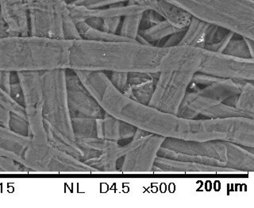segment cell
Instances as JSON below:
<instances>
[{
  "instance_id": "40",
  "label": "cell",
  "mask_w": 254,
  "mask_h": 208,
  "mask_svg": "<svg viewBox=\"0 0 254 208\" xmlns=\"http://www.w3.org/2000/svg\"><path fill=\"white\" fill-rule=\"evenodd\" d=\"M10 118V112H8L6 109H4L2 106L0 105V126L8 128Z\"/></svg>"
},
{
  "instance_id": "19",
  "label": "cell",
  "mask_w": 254,
  "mask_h": 208,
  "mask_svg": "<svg viewBox=\"0 0 254 208\" xmlns=\"http://www.w3.org/2000/svg\"><path fill=\"white\" fill-rule=\"evenodd\" d=\"M96 127L97 138L118 142L122 139H132L137 130L133 125L119 121L107 113L96 119Z\"/></svg>"
},
{
  "instance_id": "38",
  "label": "cell",
  "mask_w": 254,
  "mask_h": 208,
  "mask_svg": "<svg viewBox=\"0 0 254 208\" xmlns=\"http://www.w3.org/2000/svg\"><path fill=\"white\" fill-rule=\"evenodd\" d=\"M11 84V72L0 71V88L10 93Z\"/></svg>"
},
{
  "instance_id": "7",
  "label": "cell",
  "mask_w": 254,
  "mask_h": 208,
  "mask_svg": "<svg viewBox=\"0 0 254 208\" xmlns=\"http://www.w3.org/2000/svg\"><path fill=\"white\" fill-rule=\"evenodd\" d=\"M23 93L24 107L32 139L48 140L43 117V93L41 72H17Z\"/></svg>"
},
{
  "instance_id": "33",
  "label": "cell",
  "mask_w": 254,
  "mask_h": 208,
  "mask_svg": "<svg viewBox=\"0 0 254 208\" xmlns=\"http://www.w3.org/2000/svg\"><path fill=\"white\" fill-rule=\"evenodd\" d=\"M63 33L64 39L65 40L82 39L76 27V24L70 15L69 11L64 18Z\"/></svg>"
},
{
  "instance_id": "23",
  "label": "cell",
  "mask_w": 254,
  "mask_h": 208,
  "mask_svg": "<svg viewBox=\"0 0 254 208\" xmlns=\"http://www.w3.org/2000/svg\"><path fill=\"white\" fill-rule=\"evenodd\" d=\"M233 101L224 102L243 112L249 118L254 119V82L246 81L242 85L240 93L230 97Z\"/></svg>"
},
{
  "instance_id": "36",
  "label": "cell",
  "mask_w": 254,
  "mask_h": 208,
  "mask_svg": "<svg viewBox=\"0 0 254 208\" xmlns=\"http://www.w3.org/2000/svg\"><path fill=\"white\" fill-rule=\"evenodd\" d=\"M123 18H109L102 19L101 30L110 34H118Z\"/></svg>"
},
{
  "instance_id": "32",
  "label": "cell",
  "mask_w": 254,
  "mask_h": 208,
  "mask_svg": "<svg viewBox=\"0 0 254 208\" xmlns=\"http://www.w3.org/2000/svg\"><path fill=\"white\" fill-rule=\"evenodd\" d=\"M0 170L6 172H20L30 171V169L10 157L0 154Z\"/></svg>"
},
{
  "instance_id": "2",
  "label": "cell",
  "mask_w": 254,
  "mask_h": 208,
  "mask_svg": "<svg viewBox=\"0 0 254 208\" xmlns=\"http://www.w3.org/2000/svg\"><path fill=\"white\" fill-rule=\"evenodd\" d=\"M202 48L143 44L133 42L71 40L69 63L72 71L126 73L179 72L196 73L203 57Z\"/></svg>"
},
{
  "instance_id": "8",
  "label": "cell",
  "mask_w": 254,
  "mask_h": 208,
  "mask_svg": "<svg viewBox=\"0 0 254 208\" xmlns=\"http://www.w3.org/2000/svg\"><path fill=\"white\" fill-rule=\"evenodd\" d=\"M192 72H161L148 105L165 113L177 115L192 80Z\"/></svg>"
},
{
  "instance_id": "26",
  "label": "cell",
  "mask_w": 254,
  "mask_h": 208,
  "mask_svg": "<svg viewBox=\"0 0 254 208\" xmlns=\"http://www.w3.org/2000/svg\"><path fill=\"white\" fill-rule=\"evenodd\" d=\"M200 115L209 119H224V118H232V117H245L249 118L243 112L228 104L222 103L214 105L213 107L205 109L201 113Z\"/></svg>"
},
{
  "instance_id": "11",
  "label": "cell",
  "mask_w": 254,
  "mask_h": 208,
  "mask_svg": "<svg viewBox=\"0 0 254 208\" xmlns=\"http://www.w3.org/2000/svg\"><path fill=\"white\" fill-rule=\"evenodd\" d=\"M166 138L149 134L142 143L124 156L121 172H151L159 150Z\"/></svg>"
},
{
  "instance_id": "39",
  "label": "cell",
  "mask_w": 254,
  "mask_h": 208,
  "mask_svg": "<svg viewBox=\"0 0 254 208\" xmlns=\"http://www.w3.org/2000/svg\"><path fill=\"white\" fill-rule=\"evenodd\" d=\"M184 32H185V30L172 34L169 38H166L165 42L161 46L162 47H174V46L179 45L181 39H182L183 35H184Z\"/></svg>"
},
{
  "instance_id": "29",
  "label": "cell",
  "mask_w": 254,
  "mask_h": 208,
  "mask_svg": "<svg viewBox=\"0 0 254 208\" xmlns=\"http://www.w3.org/2000/svg\"><path fill=\"white\" fill-rule=\"evenodd\" d=\"M0 105L12 114H15L26 119V110L24 105L18 103V101H16L10 96V93L1 88H0Z\"/></svg>"
},
{
  "instance_id": "35",
  "label": "cell",
  "mask_w": 254,
  "mask_h": 208,
  "mask_svg": "<svg viewBox=\"0 0 254 208\" xmlns=\"http://www.w3.org/2000/svg\"><path fill=\"white\" fill-rule=\"evenodd\" d=\"M108 75L111 83L115 85L119 90L123 92L127 87L128 82V74L126 72H108Z\"/></svg>"
},
{
  "instance_id": "25",
  "label": "cell",
  "mask_w": 254,
  "mask_h": 208,
  "mask_svg": "<svg viewBox=\"0 0 254 208\" xmlns=\"http://www.w3.org/2000/svg\"><path fill=\"white\" fill-rule=\"evenodd\" d=\"M71 124L75 139L97 138L96 119L88 117H73L71 118Z\"/></svg>"
},
{
  "instance_id": "1",
  "label": "cell",
  "mask_w": 254,
  "mask_h": 208,
  "mask_svg": "<svg viewBox=\"0 0 254 208\" xmlns=\"http://www.w3.org/2000/svg\"><path fill=\"white\" fill-rule=\"evenodd\" d=\"M104 113L136 128L165 138L187 141L222 140L242 143L246 123L242 117L189 120L139 103L123 94L106 79L91 92Z\"/></svg>"
},
{
  "instance_id": "41",
  "label": "cell",
  "mask_w": 254,
  "mask_h": 208,
  "mask_svg": "<svg viewBox=\"0 0 254 208\" xmlns=\"http://www.w3.org/2000/svg\"><path fill=\"white\" fill-rule=\"evenodd\" d=\"M1 23H2V19H1V15H0V26H1Z\"/></svg>"
},
{
  "instance_id": "10",
  "label": "cell",
  "mask_w": 254,
  "mask_h": 208,
  "mask_svg": "<svg viewBox=\"0 0 254 208\" xmlns=\"http://www.w3.org/2000/svg\"><path fill=\"white\" fill-rule=\"evenodd\" d=\"M67 103L71 118L88 117L98 119L105 115L91 93L72 70L66 69Z\"/></svg>"
},
{
  "instance_id": "14",
  "label": "cell",
  "mask_w": 254,
  "mask_h": 208,
  "mask_svg": "<svg viewBox=\"0 0 254 208\" xmlns=\"http://www.w3.org/2000/svg\"><path fill=\"white\" fill-rule=\"evenodd\" d=\"M67 9L74 22H85L91 18H124L133 14H142L146 9L137 4L123 3L103 8L91 9L78 5L67 4Z\"/></svg>"
},
{
  "instance_id": "28",
  "label": "cell",
  "mask_w": 254,
  "mask_h": 208,
  "mask_svg": "<svg viewBox=\"0 0 254 208\" xmlns=\"http://www.w3.org/2000/svg\"><path fill=\"white\" fill-rule=\"evenodd\" d=\"M222 53L226 54L229 56H235V57L244 58V59L254 58V56H253L249 49L246 38L239 36L237 34H235V36L229 42V44L225 48L224 52Z\"/></svg>"
},
{
  "instance_id": "12",
  "label": "cell",
  "mask_w": 254,
  "mask_h": 208,
  "mask_svg": "<svg viewBox=\"0 0 254 208\" xmlns=\"http://www.w3.org/2000/svg\"><path fill=\"white\" fill-rule=\"evenodd\" d=\"M229 143L228 141L198 142L166 138L161 147L187 155L210 157L221 161L227 167L230 158Z\"/></svg>"
},
{
  "instance_id": "9",
  "label": "cell",
  "mask_w": 254,
  "mask_h": 208,
  "mask_svg": "<svg viewBox=\"0 0 254 208\" xmlns=\"http://www.w3.org/2000/svg\"><path fill=\"white\" fill-rule=\"evenodd\" d=\"M198 72L224 80L254 82V59L235 57L204 49Z\"/></svg>"
},
{
  "instance_id": "22",
  "label": "cell",
  "mask_w": 254,
  "mask_h": 208,
  "mask_svg": "<svg viewBox=\"0 0 254 208\" xmlns=\"http://www.w3.org/2000/svg\"><path fill=\"white\" fill-rule=\"evenodd\" d=\"M180 31L182 30L176 28L169 22L162 20L148 28L141 29L138 34L146 42L147 44L158 46L162 41Z\"/></svg>"
},
{
  "instance_id": "20",
  "label": "cell",
  "mask_w": 254,
  "mask_h": 208,
  "mask_svg": "<svg viewBox=\"0 0 254 208\" xmlns=\"http://www.w3.org/2000/svg\"><path fill=\"white\" fill-rule=\"evenodd\" d=\"M210 25L208 22L191 17L179 45H188L204 49Z\"/></svg>"
},
{
  "instance_id": "17",
  "label": "cell",
  "mask_w": 254,
  "mask_h": 208,
  "mask_svg": "<svg viewBox=\"0 0 254 208\" xmlns=\"http://www.w3.org/2000/svg\"><path fill=\"white\" fill-rule=\"evenodd\" d=\"M127 3L137 4L159 14L164 20L181 30H185L190 23L191 15L182 9L165 0H129Z\"/></svg>"
},
{
  "instance_id": "30",
  "label": "cell",
  "mask_w": 254,
  "mask_h": 208,
  "mask_svg": "<svg viewBox=\"0 0 254 208\" xmlns=\"http://www.w3.org/2000/svg\"><path fill=\"white\" fill-rule=\"evenodd\" d=\"M129 0H74L73 2L67 4L78 5L84 6L87 8L96 9L103 8L107 6H113L116 4L127 3Z\"/></svg>"
},
{
  "instance_id": "5",
  "label": "cell",
  "mask_w": 254,
  "mask_h": 208,
  "mask_svg": "<svg viewBox=\"0 0 254 208\" xmlns=\"http://www.w3.org/2000/svg\"><path fill=\"white\" fill-rule=\"evenodd\" d=\"M30 36L64 39V18L68 13L65 0H26Z\"/></svg>"
},
{
  "instance_id": "27",
  "label": "cell",
  "mask_w": 254,
  "mask_h": 208,
  "mask_svg": "<svg viewBox=\"0 0 254 208\" xmlns=\"http://www.w3.org/2000/svg\"><path fill=\"white\" fill-rule=\"evenodd\" d=\"M143 13L123 18L118 34L129 40L136 41L139 31L141 30Z\"/></svg>"
},
{
  "instance_id": "37",
  "label": "cell",
  "mask_w": 254,
  "mask_h": 208,
  "mask_svg": "<svg viewBox=\"0 0 254 208\" xmlns=\"http://www.w3.org/2000/svg\"><path fill=\"white\" fill-rule=\"evenodd\" d=\"M234 36H235L234 33L229 31L220 42H217L215 44H207L205 46L204 49L211 51V52H222V53L224 52L225 48L229 44V42Z\"/></svg>"
},
{
  "instance_id": "16",
  "label": "cell",
  "mask_w": 254,
  "mask_h": 208,
  "mask_svg": "<svg viewBox=\"0 0 254 208\" xmlns=\"http://www.w3.org/2000/svg\"><path fill=\"white\" fill-rule=\"evenodd\" d=\"M133 136L131 139L130 142L124 145L120 146L119 144L115 147L107 149L106 151L102 152L98 156L94 157L92 159H87L83 163L88 165L90 166L95 168L98 172H117L118 161L121 158H124L127 154L133 151V149L138 147L139 145L142 143L145 137Z\"/></svg>"
},
{
  "instance_id": "6",
  "label": "cell",
  "mask_w": 254,
  "mask_h": 208,
  "mask_svg": "<svg viewBox=\"0 0 254 208\" xmlns=\"http://www.w3.org/2000/svg\"><path fill=\"white\" fill-rule=\"evenodd\" d=\"M244 82L221 80L200 88L197 91H187L177 115L185 119H195L205 109L224 102L240 93Z\"/></svg>"
},
{
  "instance_id": "3",
  "label": "cell",
  "mask_w": 254,
  "mask_h": 208,
  "mask_svg": "<svg viewBox=\"0 0 254 208\" xmlns=\"http://www.w3.org/2000/svg\"><path fill=\"white\" fill-rule=\"evenodd\" d=\"M71 40L38 37H0V71L67 69Z\"/></svg>"
},
{
  "instance_id": "15",
  "label": "cell",
  "mask_w": 254,
  "mask_h": 208,
  "mask_svg": "<svg viewBox=\"0 0 254 208\" xmlns=\"http://www.w3.org/2000/svg\"><path fill=\"white\" fill-rule=\"evenodd\" d=\"M153 172H197V173H234L236 170L228 167L216 166L210 165L176 160L158 156L155 160Z\"/></svg>"
},
{
  "instance_id": "21",
  "label": "cell",
  "mask_w": 254,
  "mask_h": 208,
  "mask_svg": "<svg viewBox=\"0 0 254 208\" xmlns=\"http://www.w3.org/2000/svg\"><path fill=\"white\" fill-rule=\"evenodd\" d=\"M30 139L31 136L19 135L9 128L0 126V150L13 153L20 157L22 161Z\"/></svg>"
},
{
  "instance_id": "4",
  "label": "cell",
  "mask_w": 254,
  "mask_h": 208,
  "mask_svg": "<svg viewBox=\"0 0 254 208\" xmlns=\"http://www.w3.org/2000/svg\"><path fill=\"white\" fill-rule=\"evenodd\" d=\"M44 120L70 141L75 142L67 103L66 69L41 72Z\"/></svg>"
},
{
  "instance_id": "18",
  "label": "cell",
  "mask_w": 254,
  "mask_h": 208,
  "mask_svg": "<svg viewBox=\"0 0 254 208\" xmlns=\"http://www.w3.org/2000/svg\"><path fill=\"white\" fill-rule=\"evenodd\" d=\"M159 74H128L127 87L122 93L139 103L148 105L157 85Z\"/></svg>"
},
{
  "instance_id": "24",
  "label": "cell",
  "mask_w": 254,
  "mask_h": 208,
  "mask_svg": "<svg viewBox=\"0 0 254 208\" xmlns=\"http://www.w3.org/2000/svg\"><path fill=\"white\" fill-rule=\"evenodd\" d=\"M79 35L82 39L95 42H133L123 38L118 34H110L102 30L94 28L86 22H75Z\"/></svg>"
},
{
  "instance_id": "13",
  "label": "cell",
  "mask_w": 254,
  "mask_h": 208,
  "mask_svg": "<svg viewBox=\"0 0 254 208\" xmlns=\"http://www.w3.org/2000/svg\"><path fill=\"white\" fill-rule=\"evenodd\" d=\"M0 37L30 35L26 0H0Z\"/></svg>"
},
{
  "instance_id": "31",
  "label": "cell",
  "mask_w": 254,
  "mask_h": 208,
  "mask_svg": "<svg viewBox=\"0 0 254 208\" xmlns=\"http://www.w3.org/2000/svg\"><path fill=\"white\" fill-rule=\"evenodd\" d=\"M8 128L10 129V131H14L19 135L30 136V127H29L27 120L15 114L10 113V122H9Z\"/></svg>"
},
{
  "instance_id": "34",
  "label": "cell",
  "mask_w": 254,
  "mask_h": 208,
  "mask_svg": "<svg viewBox=\"0 0 254 208\" xmlns=\"http://www.w3.org/2000/svg\"><path fill=\"white\" fill-rule=\"evenodd\" d=\"M221 80H224V79L210 76V75H207V74L196 72V73L193 74L191 83L196 84L199 87H201V86L204 87L206 85H210V84L214 83L215 82L219 81Z\"/></svg>"
}]
</instances>
